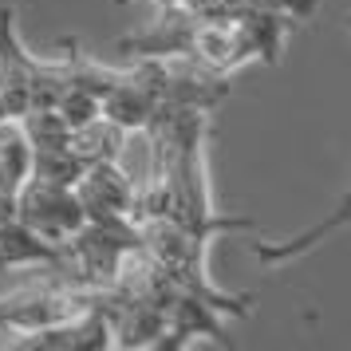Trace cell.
I'll list each match as a JSON object with an SVG mask.
<instances>
[{
	"label": "cell",
	"mask_w": 351,
	"mask_h": 351,
	"mask_svg": "<svg viewBox=\"0 0 351 351\" xmlns=\"http://www.w3.org/2000/svg\"><path fill=\"white\" fill-rule=\"evenodd\" d=\"M134 249H143V233L130 217H87L71 237L60 241V261L36 272L75 288H107Z\"/></svg>",
	"instance_id": "obj_1"
},
{
	"label": "cell",
	"mask_w": 351,
	"mask_h": 351,
	"mask_svg": "<svg viewBox=\"0 0 351 351\" xmlns=\"http://www.w3.org/2000/svg\"><path fill=\"white\" fill-rule=\"evenodd\" d=\"M71 87L67 64H44L20 44L16 32V8H0V103L8 119H24L28 111H51L60 95Z\"/></svg>",
	"instance_id": "obj_2"
},
{
	"label": "cell",
	"mask_w": 351,
	"mask_h": 351,
	"mask_svg": "<svg viewBox=\"0 0 351 351\" xmlns=\"http://www.w3.org/2000/svg\"><path fill=\"white\" fill-rule=\"evenodd\" d=\"M16 217L32 233L51 241V245L67 241L87 221V213H83L80 197H75L71 186H60V182H48V178H36V174L16 193Z\"/></svg>",
	"instance_id": "obj_3"
},
{
	"label": "cell",
	"mask_w": 351,
	"mask_h": 351,
	"mask_svg": "<svg viewBox=\"0 0 351 351\" xmlns=\"http://www.w3.org/2000/svg\"><path fill=\"white\" fill-rule=\"evenodd\" d=\"M8 348H20V351H103V348H114V335H111V319L103 316L99 308H87V312H80V316H71V319H60V324H48V328L12 335Z\"/></svg>",
	"instance_id": "obj_4"
},
{
	"label": "cell",
	"mask_w": 351,
	"mask_h": 351,
	"mask_svg": "<svg viewBox=\"0 0 351 351\" xmlns=\"http://www.w3.org/2000/svg\"><path fill=\"white\" fill-rule=\"evenodd\" d=\"M71 190H75L87 217H127L130 202H134V182L119 170V162H95V166H87Z\"/></svg>",
	"instance_id": "obj_5"
},
{
	"label": "cell",
	"mask_w": 351,
	"mask_h": 351,
	"mask_svg": "<svg viewBox=\"0 0 351 351\" xmlns=\"http://www.w3.org/2000/svg\"><path fill=\"white\" fill-rule=\"evenodd\" d=\"M193 335H209L213 343H229L225 335V324H221V312L213 308L209 300L193 296V292H178L174 304L166 308V332H162V343L158 348H186Z\"/></svg>",
	"instance_id": "obj_6"
},
{
	"label": "cell",
	"mask_w": 351,
	"mask_h": 351,
	"mask_svg": "<svg viewBox=\"0 0 351 351\" xmlns=\"http://www.w3.org/2000/svg\"><path fill=\"white\" fill-rule=\"evenodd\" d=\"M60 261V245L32 233L20 217L0 221V272L8 269H51Z\"/></svg>",
	"instance_id": "obj_7"
},
{
	"label": "cell",
	"mask_w": 351,
	"mask_h": 351,
	"mask_svg": "<svg viewBox=\"0 0 351 351\" xmlns=\"http://www.w3.org/2000/svg\"><path fill=\"white\" fill-rule=\"evenodd\" d=\"M32 178V138L20 119H0V193L16 197Z\"/></svg>",
	"instance_id": "obj_8"
},
{
	"label": "cell",
	"mask_w": 351,
	"mask_h": 351,
	"mask_svg": "<svg viewBox=\"0 0 351 351\" xmlns=\"http://www.w3.org/2000/svg\"><path fill=\"white\" fill-rule=\"evenodd\" d=\"M343 225H351V193L332 209V213H328V217H324V221H316L312 229H304L300 237L280 241V245H256L253 256H256V261H265V265H285V261H296V256L312 253L319 241L332 237L335 229H343Z\"/></svg>",
	"instance_id": "obj_9"
},
{
	"label": "cell",
	"mask_w": 351,
	"mask_h": 351,
	"mask_svg": "<svg viewBox=\"0 0 351 351\" xmlns=\"http://www.w3.org/2000/svg\"><path fill=\"white\" fill-rule=\"evenodd\" d=\"M158 8H206V4H213V0H154Z\"/></svg>",
	"instance_id": "obj_10"
}]
</instances>
